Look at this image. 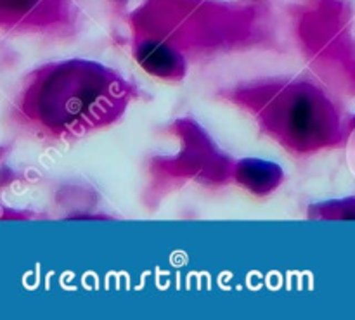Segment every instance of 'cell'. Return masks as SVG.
<instances>
[{
  "mask_svg": "<svg viewBox=\"0 0 355 320\" xmlns=\"http://www.w3.org/2000/svg\"><path fill=\"white\" fill-rule=\"evenodd\" d=\"M116 85L101 66L66 62L35 85L30 111L52 128L96 125L101 118H113V107L121 99V94L114 92Z\"/></svg>",
  "mask_w": 355,
  "mask_h": 320,
  "instance_id": "cell-1",
  "label": "cell"
},
{
  "mask_svg": "<svg viewBox=\"0 0 355 320\" xmlns=\"http://www.w3.org/2000/svg\"><path fill=\"white\" fill-rule=\"evenodd\" d=\"M288 137L300 142L326 139V106L321 97L298 92L284 103L283 123Z\"/></svg>",
  "mask_w": 355,
  "mask_h": 320,
  "instance_id": "cell-2",
  "label": "cell"
},
{
  "mask_svg": "<svg viewBox=\"0 0 355 320\" xmlns=\"http://www.w3.org/2000/svg\"><path fill=\"white\" fill-rule=\"evenodd\" d=\"M239 180L253 193L263 194L279 184L281 170L274 163L262 159H246L239 165Z\"/></svg>",
  "mask_w": 355,
  "mask_h": 320,
  "instance_id": "cell-3",
  "label": "cell"
},
{
  "mask_svg": "<svg viewBox=\"0 0 355 320\" xmlns=\"http://www.w3.org/2000/svg\"><path fill=\"white\" fill-rule=\"evenodd\" d=\"M137 59L149 73L158 76H173L182 68V61L168 47L155 42H148L139 48Z\"/></svg>",
  "mask_w": 355,
  "mask_h": 320,
  "instance_id": "cell-4",
  "label": "cell"
},
{
  "mask_svg": "<svg viewBox=\"0 0 355 320\" xmlns=\"http://www.w3.org/2000/svg\"><path fill=\"white\" fill-rule=\"evenodd\" d=\"M352 165L355 168V134H354V142H352Z\"/></svg>",
  "mask_w": 355,
  "mask_h": 320,
  "instance_id": "cell-5",
  "label": "cell"
}]
</instances>
